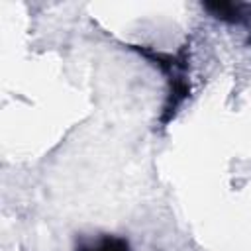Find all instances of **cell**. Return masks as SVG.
<instances>
[{
    "instance_id": "cell-1",
    "label": "cell",
    "mask_w": 251,
    "mask_h": 251,
    "mask_svg": "<svg viewBox=\"0 0 251 251\" xmlns=\"http://www.w3.org/2000/svg\"><path fill=\"white\" fill-rule=\"evenodd\" d=\"M206 10H210L218 20L224 22H231V24H239L247 18V14H243V10H249L247 4H235V2H214V4H206Z\"/></svg>"
},
{
    "instance_id": "cell-2",
    "label": "cell",
    "mask_w": 251,
    "mask_h": 251,
    "mask_svg": "<svg viewBox=\"0 0 251 251\" xmlns=\"http://www.w3.org/2000/svg\"><path fill=\"white\" fill-rule=\"evenodd\" d=\"M76 251H131L127 239L118 237V235H100L94 241H82Z\"/></svg>"
}]
</instances>
